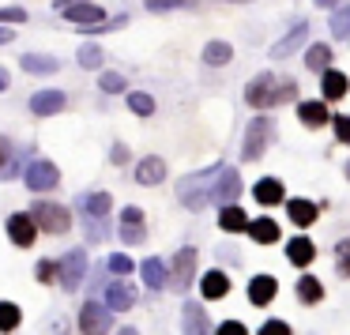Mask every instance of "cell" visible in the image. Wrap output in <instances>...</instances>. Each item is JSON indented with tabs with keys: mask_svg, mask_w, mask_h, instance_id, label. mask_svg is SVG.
<instances>
[{
	"mask_svg": "<svg viewBox=\"0 0 350 335\" xmlns=\"http://www.w3.org/2000/svg\"><path fill=\"white\" fill-rule=\"evenodd\" d=\"M245 102L252 109H271V106H282V102H297V83L275 76V72H260L245 87Z\"/></svg>",
	"mask_w": 350,
	"mask_h": 335,
	"instance_id": "1",
	"label": "cell"
},
{
	"mask_svg": "<svg viewBox=\"0 0 350 335\" xmlns=\"http://www.w3.org/2000/svg\"><path fill=\"white\" fill-rule=\"evenodd\" d=\"M219 170H222V162L200 170V174H185L181 181H177V200H181V207L204 211L207 204H215V177H219Z\"/></svg>",
	"mask_w": 350,
	"mask_h": 335,
	"instance_id": "2",
	"label": "cell"
},
{
	"mask_svg": "<svg viewBox=\"0 0 350 335\" xmlns=\"http://www.w3.org/2000/svg\"><path fill=\"white\" fill-rule=\"evenodd\" d=\"M271 139H275V121H271V117H252V124L245 129L241 162H260Z\"/></svg>",
	"mask_w": 350,
	"mask_h": 335,
	"instance_id": "3",
	"label": "cell"
},
{
	"mask_svg": "<svg viewBox=\"0 0 350 335\" xmlns=\"http://www.w3.org/2000/svg\"><path fill=\"white\" fill-rule=\"evenodd\" d=\"M34 222H38V230H46V234H64V230L72 226V211L61 204H49V200H38V204L31 207Z\"/></svg>",
	"mask_w": 350,
	"mask_h": 335,
	"instance_id": "4",
	"label": "cell"
},
{
	"mask_svg": "<svg viewBox=\"0 0 350 335\" xmlns=\"http://www.w3.org/2000/svg\"><path fill=\"white\" fill-rule=\"evenodd\" d=\"M57 275H61L57 282H61L68 294H72V290H79V286H83V275H87V252H83V249L64 252L61 264H57Z\"/></svg>",
	"mask_w": 350,
	"mask_h": 335,
	"instance_id": "5",
	"label": "cell"
},
{
	"mask_svg": "<svg viewBox=\"0 0 350 335\" xmlns=\"http://www.w3.org/2000/svg\"><path fill=\"white\" fill-rule=\"evenodd\" d=\"M79 332L83 335H109L113 332V317H109V309H102L98 302H87L83 309H79Z\"/></svg>",
	"mask_w": 350,
	"mask_h": 335,
	"instance_id": "6",
	"label": "cell"
},
{
	"mask_svg": "<svg viewBox=\"0 0 350 335\" xmlns=\"http://www.w3.org/2000/svg\"><path fill=\"white\" fill-rule=\"evenodd\" d=\"M241 196V174H237L234 166H222L219 177H215V204L222 207H234V200Z\"/></svg>",
	"mask_w": 350,
	"mask_h": 335,
	"instance_id": "7",
	"label": "cell"
},
{
	"mask_svg": "<svg viewBox=\"0 0 350 335\" xmlns=\"http://www.w3.org/2000/svg\"><path fill=\"white\" fill-rule=\"evenodd\" d=\"M192 275H196V249H181L174 256V267H170V286L185 294L192 286Z\"/></svg>",
	"mask_w": 350,
	"mask_h": 335,
	"instance_id": "8",
	"label": "cell"
},
{
	"mask_svg": "<svg viewBox=\"0 0 350 335\" xmlns=\"http://www.w3.org/2000/svg\"><path fill=\"white\" fill-rule=\"evenodd\" d=\"M57 181H61V174H57V166L49 159H34L27 166V189L31 192H49L57 189Z\"/></svg>",
	"mask_w": 350,
	"mask_h": 335,
	"instance_id": "9",
	"label": "cell"
},
{
	"mask_svg": "<svg viewBox=\"0 0 350 335\" xmlns=\"http://www.w3.org/2000/svg\"><path fill=\"white\" fill-rule=\"evenodd\" d=\"M4 226H8V237L19 245V249H31L34 237H38V222H34L31 211H16L8 222H4Z\"/></svg>",
	"mask_w": 350,
	"mask_h": 335,
	"instance_id": "10",
	"label": "cell"
},
{
	"mask_svg": "<svg viewBox=\"0 0 350 335\" xmlns=\"http://www.w3.org/2000/svg\"><path fill=\"white\" fill-rule=\"evenodd\" d=\"M121 241H124V245H144V241H147L144 211H139V207H132V204L121 211Z\"/></svg>",
	"mask_w": 350,
	"mask_h": 335,
	"instance_id": "11",
	"label": "cell"
},
{
	"mask_svg": "<svg viewBox=\"0 0 350 335\" xmlns=\"http://www.w3.org/2000/svg\"><path fill=\"white\" fill-rule=\"evenodd\" d=\"M68 23H79L83 31H91V27H102L106 23V12L98 8V4H72V8H64L61 12Z\"/></svg>",
	"mask_w": 350,
	"mask_h": 335,
	"instance_id": "12",
	"label": "cell"
},
{
	"mask_svg": "<svg viewBox=\"0 0 350 335\" xmlns=\"http://www.w3.org/2000/svg\"><path fill=\"white\" fill-rule=\"evenodd\" d=\"M64 106H68V94L64 91H38L31 98V113H38V117H53V113H61Z\"/></svg>",
	"mask_w": 350,
	"mask_h": 335,
	"instance_id": "13",
	"label": "cell"
},
{
	"mask_svg": "<svg viewBox=\"0 0 350 335\" xmlns=\"http://www.w3.org/2000/svg\"><path fill=\"white\" fill-rule=\"evenodd\" d=\"M19 68L31 72V76H57L61 72V61L49 53H23L19 57Z\"/></svg>",
	"mask_w": 350,
	"mask_h": 335,
	"instance_id": "14",
	"label": "cell"
},
{
	"mask_svg": "<svg viewBox=\"0 0 350 335\" xmlns=\"http://www.w3.org/2000/svg\"><path fill=\"white\" fill-rule=\"evenodd\" d=\"M305 38H309V27H305V23H297L294 31L286 34V38H282V42H275V46H271V61H286V57H294L297 49H301V42H305Z\"/></svg>",
	"mask_w": 350,
	"mask_h": 335,
	"instance_id": "15",
	"label": "cell"
},
{
	"mask_svg": "<svg viewBox=\"0 0 350 335\" xmlns=\"http://www.w3.org/2000/svg\"><path fill=\"white\" fill-rule=\"evenodd\" d=\"M275 294H279L275 275H252V282H249V302L252 305H271Z\"/></svg>",
	"mask_w": 350,
	"mask_h": 335,
	"instance_id": "16",
	"label": "cell"
},
{
	"mask_svg": "<svg viewBox=\"0 0 350 335\" xmlns=\"http://www.w3.org/2000/svg\"><path fill=\"white\" fill-rule=\"evenodd\" d=\"M286 256H290V264L309 267L312 260H317V245H312L309 237H290V241H286Z\"/></svg>",
	"mask_w": 350,
	"mask_h": 335,
	"instance_id": "17",
	"label": "cell"
},
{
	"mask_svg": "<svg viewBox=\"0 0 350 335\" xmlns=\"http://www.w3.org/2000/svg\"><path fill=\"white\" fill-rule=\"evenodd\" d=\"M286 215H290L294 226H312L317 215H320V207L312 204V200H286Z\"/></svg>",
	"mask_w": 350,
	"mask_h": 335,
	"instance_id": "18",
	"label": "cell"
},
{
	"mask_svg": "<svg viewBox=\"0 0 350 335\" xmlns=\"http://www.w3.org/2000/svg\"><path fill=\"white\" fill-rule=\"evenodd\" d=\"M162 177H166V162H162L159 155H147V159L136 166V181L139 185H162Z\"/></svg>",
	"mask_w": 350,
	"mask_h": 335,
	"instance_id": "19",
	"label": "cell"
},
{
	"mask_svg": "<svg viewBox=\"0 0 350 335\" xmlns=\"http://www.w3.org/2000/svg\"><path fill=\"white\" fill-rule=\"evenodd\" d=\"M132 305H136V294H132L124 282H109L106 286V309L124 312V309H132Z\"/></svg>",
	"mask_w": 350,
	"mask_h": 335,
	"instance_id": "20",
	"label": "cell"
},
{
	"mask_svg": "<svg viewBox=\"0 0 350 335\" xmlns=\"http://www.w3.org/2000/svg\"><path fill=\"white\" fill-rule=\"evenodd\" d=\"M79 207L87 211V219H106V211L113 207V196L109 192H87V196H79Z\"/></svg>",
	"mask_w": 350,
	"mask_h": 335,
	"instance_id": "21",
	"label": "cell"
},
{
	"mask_svg": "<svg viewBox=\"0 0 350 335\" xmlns=\"http://www.w3.org/2000/svg\"><path fill=\"white\" fill-rule=\"evenodd\" d=\"M347 91H350L347 72L327 68V72H324V98H327V102H339V98H347Z\"/></svg>",
	"mask_w": 350,
	"mask_h": 335,
	"instance_id": "22",
	"label": "cell"
},
{
	"mask_svg": "<svg viewBox=\"0 0 350 335\" xmlns=\"http://www.w3.org/2000/svg\"><path fill=\"white\" fill-rule=\"evenodd\" d=\"M200 294L207 297V302H215V297H226L230 294V279L226 271H207L204 282H200Z\"/></svg>",
	"mask_w": 350,
	"mask_h": 335,
	"instance_id": "23",
	"label": "cell"
},
{
	"mask_svg": "<svg viewBox=\"0 0 350 335\" xmlns=\"http://www.w3.org/2000/svg\"><path fill=\"white\" fill-rule=\"evenodd\" d=\"M219 226L226 230V234H241V230L252 226V222H249V215L234 204V207H222V211H219Z\"/></svg>",
	"mask_w": 350,
	"mask_h": 335,
	"instance_id": "24",
	"label": "cell"
},
{
	"mask_svg": "<svg viewBox=\"0 0 350 335\" xmlns=\"http://www.w3.org/2000/svg\"><path fill=\"white\" fill-rule=\"evenodd\" d=\"M297 117L309 129H320V124H327V102H297Z\"/></svg>",
	"mask_w": 350,
	"mask_h": 335,
	"instance_id": "25",
	"label": "cell"
},
{
	"mask_svg": "<svg viewBox=\"0 0 350 335\" xmlns=\"http://www.w3.org/2000/svg\"><path fill=\"white\" fill-rule=\"evenodd\" d=\"M139 271H144V282H147L151 290H162V282H170V267L162 264L159 256L144 260V267H139Z\"/></svg>",
	"mask_w": 350,
	"mask_h": 335,
	"instance_id": "26",
	"label": "cell"
},
{
	"mask_svg": "<svg viewBox=\"0 0 350 335\" xmlns=\"http://www.w3.org/2000/svg\"><path fill=\"white\" fill-rule=\"evenodd\" d=\"M185 317H181V327H185V335H204L207 332V312L204 309H200V305H185Z\"/></svg>",
	"mask_w": 350,
	"mask_h": 335,
	"instance_id": "27",
	"label": "cell"
},
{
	"mask_svg": "<svg viewBox=\"0 0 350 335\" xmlns=\"http://www.w3.org/2000/svg\"><path fill=\"white\" fill-rule=\"evenodd\" d=\"M252 196H256L264 207H275V204H282V185L275 181V177H264V181H256Z\"/></svg>",
	"mask_w": 350,
	"mask_h": 335,
	"instance_id": "28",
	"label": "cell"
},
{
	"mask_svg": "<svg viewBox=\"0 0 350 335\" xmlns=\"http://www.w3.org/2000/svg\"><path fill=\"white\" fill-rule=\"evenodd\" d=\"M249 234H252V241H260V245H271V241H279V222L275 219H252V226H249Z\"/></svg>",
	"mask_w": 350,
	"mask_h": 335,
	"instance_id": "29",
	"label": "cell"
},
{
	"mask_svg": "<svg viewBox=\"0 0 350 335\" xmlns=\"http://www.w3.org/2000/svg\"><path fill=\"white\" fill-rule=\"evenodd\" d=\"M305 64H309V72H320V76H324V72L332 68V49H327L324 42L309 46V53H305Z\"/></svg>",
	"mask_w": 350,
	"mask_h": 335,
	"instance_id": "30",
	"label": "cell"
},
{
	"mask_svg": "<svg viewBox=\"0 0 350 335\" xmlns=\"http://www.w3.org/2000/svg\"><path fill=\"white\" fill-rule=\"evenodd\" d=\"M16 177V147H12L8 136H0V181Z\"/></svg>",
	"mask_w": 350,
	"mask_h": 335,
	"instance_id": "31",
	"label": "cell"
},
{
	"mask_svg": "<svg viewBox=\"0 0 350 335\" xmlns=\"http://www.w3.org/2000/svg\"><path fill=\"white\" fill-rule=\"evenodd\" d=\"M297 297H301L305 305H317L320 297H324V286H320V279H312V275H301V279H297Z\"/></svg>",
	"mask_w": 350,
	"mask_h": 335,
	"instance_id": "32",
	"label": "cell"
},
{
	"mask_svg": "<svg viewBox=\"0 0 350 335\" xmlns=\"http://www.w3.org/2000/svg\"><path fill=\"white\" fill-rule=\"evenodd\" d=\"M230 57H234V49H230V42H207V49H204V61L211 64V68H219V64H230Z\"/></svg>",
	"mask_w": 350,
	"mask_h": 335,
	"instance_id": "33",
	"label": "cell"
},
{
	"mask_svg": "<svg viewBox=\"0 0 350 335\" xmlns=\"http://www.w3.org/2000/svg\"><path fill=\"white\" fill-rule=\"evenodd\" d=\"M19 320H23V312H19V305L12 302H0V332H16Z\"/></svg>",
	"mask_w": 350,
	"mask_h": 335,
	"instance_id": "34",
	"label": "cell"
},
{
	"mask_svg": "<svg viewBox=\"0 0 350 335\" xmlns=\"http://www.w3.org/2000/svg\"><path fill=\"white\" fill-rule=\"evenodd\" d=\"M332 34L335 38H350V4L332 12Z\"/></svg>",
	"mask_w": 350,
	"mask_h": 335,
	"instance_id": "35",
	"label": "cell"
},
{
	"mask_svg": "<svg viewBox=\"0 0 350 335\" xmlns=\"http://www.w3.org/2000/svg\"><path fill=\"white\" fill-rule=\"evenodd\" d=\"M335 271H339L342 279H350V237H342V241L335 245Z\"/></svg>",
	"mask_w": 350,
	"mask_h": 335,
	"instance_id": "36",
	"label": "cell"
},
{
	"mask_svg": "<svg viewBox=\"0 0 350 335\" xmlns=\"http://www.w3.org/2000/svg\"><path fill=\"white\" fill-rule=\"evenodd\" d=\"M79 64L83 68H102V46H94V42H87V46H79Z\"/></svg>",
	"mask_w": 350,
	"mask_h": 335,
	"instance_id": "37",
	"label": "cell"
},
{
	"mask_svg": "<svg viewBox=\"0 0 350 335\" xmlns=\"http://www.w3.org/2000/svg\"><path fill=\"white\" fill-rule=\"evenodd\" d=\"M98 83H102V91H106V94H121L124 87H129V79H124L121 72H102Z\"/></svg>",
	"mask_w": 350,
	"mask_h": 335,
	"instance_id": "38",
	"label": "cell"
},
{
	"mask_svg": "<svg viewBox=\"0 0 350 335\" xmlns=\"http://www.w3.org/2000/svg\"><path fill=\"white\" fill-rule=\"evenodd\" d=\"M129 106L136 109L139 117H151V113H154V98H151V94H144V91L129 94Z\"/></svg>",
	"mask_w": 350,
	"mask_h": 335,
	"instance_id": "39",
	"label": "cell"
},
{
	"mask_svg": "<svg viewBox=\"0 0 350 335\" xmlns=\"http://www.w3.org/2000/svg\"><path fill=\"white\" fill-rule=\"evenodd\" d=\"M34 279H38V282L61 279V275H57V264H49V260H38V264H34Z\"/></svg>",
	"mask_w": 350,
	"mask_h": 335,
	"instance_id": "40",
	"label": "cell"
},
{
	"mask_svg": "<svg viewBox=\"0 0 350 335\" xmlns=\"http://www.w3.org/2000/svg\"><path fill=\"white\" fill-rule=\"evenodd\" d=\"M196 0H147V8L151 12H170V8H192Z\"/></svg>",
	"mask_w": 350,
	"mask_h": 335,
	"instance_id": "41",
	"label": "cell"
},
{
	"mask_svg": "<svg viewBox=\"0 0 350 335\" xmlns=\"http://www.w3.org/2000/svg\"><path fill=\"white\" fill-rule=\"evenodd\" d=\"M87 241H106V222L102 219H87Z\"/></svg>",
	"mask_w": 350,
	"mask_h": 335,
	"instance_id": "42",
	"label": "cell"
},
{
	"mask_svg": "<svg viewBox=\"0 0 350 335\" xmlns=\"http://www.w3.org/2000/svg\"><path fill=\"white\" fill-rule=\"evenodd\" d=\"M260 335H294V332H290L286 320H267V324L260 327Z\"/></svg>",
	"mask_w": 350,
	"mask_h": 335,
	"instance_id": "43",
	"label": "cell"
},
{
	"mask_svg": "<svg viewBox=\"0 0 350 335\" xmlns=\"http://www.w3.org/2000/svg\"><path fill=\"white\" fill-rule=\"evenodd\" d=\"M109 271H113V275H129L132 271V260L117 252V256H109Z\"/></svg>",
	"mask_w": 350,
	"mask_h": 335,
	"instance_id": "44",
	"label": "cell"
},
{
	"mask_svg": "<svg viewBox=\"0 0 350 335\" xmlns=\"http://www.w3.org/2000/svg\"><path fill=\"white\" fill-rule=\"evenodd\" d=\"M0 23H27L23 8H0Z\"/></svg>",
	"mask_w": 350,
	"mask_h": 335,
	"instance_id": "45",
	"label": "cell"
},
{
	"mask_svg": "<svg viewBox=\"0 0 350 335\" xmlns=\"http://www.w3.org/2000/svg\"><path fill=\"white\" fill-rule=\"evenodd\" d=\"M335 136H339V144H350V117H335Z\"/></svg>",
	"mask_w": 350,
	"mask_h": 335,
	"instance_id": "46",
	"label": "cell"
},
{
	"mask_svg": "<svg viewBox=\"0 0 350 335\" xmlns=\"http://www.w3.org/2000/svg\"><path fill=\"white\" fill-rule=\"evenodd\" d=\"M219 335H249V332H245L241 320H222V324H219Z\"/></svg>",
	"mask_w": 350,
	"mask_h": 335,
	"instance_id": "47",
	"label": "cell"
},
{
	"mask_svg": "<svg viewBox=\"0 0 350 335\" xmlns=\"http://www.w3.org/2000/svg\"><path fill=\"white\" fill-rule=\"evenodd\" d=\"M109 159H113L117 166H124V162H129V147H124V144H113V151H109Z\"/></svg>",
	"mask_w": 350,
	"mask_h": 335,
	"instance_id": "48",
	"label": "cell"
},
{
	"mask_svg": "<svg viewBox=\"0 0 350 335\" xmlns=\"http://www.w3.org/2000/svg\"><path fill=\"white\" fill-rule=\"evenodd\" d=\"M72 4H87V0H57V8H61V12L72 8Z\"/></svg>",
	"mask_w": 350,
	"mask_h": 335,
	"instance_id": "49",
	"label": "cell"
},
{
	"mask_svg": "<svg viewBox=\"0 0 350 335\" xmlns=\"http://www.w3.org/2000/svg\"><path fill=\"white\" fill-rule=\"evenodd\" d=\"M335 4L342 8V0H317V8H335Z\"/></svg>",
	"mask_w": 350,
	"mask_h": 335,
	"instance_id": "50",
	"label": "cell"
},
{
	"mask_svg": "<svg viewBox=\"0 0 350 335\" xmlns=\"http://www.w3.org/2000/svg\"><path fill=\"white\" fill-rule=\"evenodd\" d=\"M4 42H12V31H4V27H0V46H4Z\"/></svg>",
	"mask_w": 350,
	"mask_h": 335,
	"instance_id": "51",
	"label": "cell"
},
{
	"mask_svg": "<svg viewBox=\"0 0 350 335\" xmlns=\"http://www.w3.org/2000/svg\"><path fill=\"white\" fill-rule=\"evenodd\" d=\"M4 87H8V72L0 68V91H4Z\"/></svg>",
	"mask_w": 350,
	"mask_h": 335,
	"instance_id": "52",
	"label": "cell"
},
{
	"mask_svg": "<svg viewBox=\"0 0 350 335\" xmlns=\"http://www.w3.org/2000/svg\"><path fill=\"white\" fill-rule=\"evenodd\" d=\"M117 335H139V332H136V327H121Z\"/></svg>",
	"mask_w": 350,
	"mask_h": 335,
	"instance_id": "53",
	"label": "cell"
},
{
	"mask_svg": "<svg viewBox=\"0 0 350 335\" xmlns=\"http://www.w3.org/2000/svg\"><path fill=\"white\" fill-rule=\"evenodd\" d=\"M347 177H350V162H347Z\"/></svg>",
	"mask_w": 350,
	"mask_h": 335,
	"instance_id": "54",
	"label": "cell"
},
{
	"mask_svg": "<svg viewBox=\"0 0 350 335\" xmlns=\"http://www.w3.org/2000/svg\"><path fill=\"white\" fill-rule=\"evenodd\" d=\"M241 4H245V0H241Z\"/></svg>",
	"mask_w": 350,
	"mask_h": 335,
	"instance_id": "55",
	"label": "cell"
}]
</instances>
